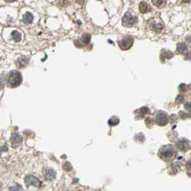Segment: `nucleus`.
Listing matches in <instances>:
<instances>
[{
    "label": "nucleus",
    "mask_w": 191,
    "mask_h": 191,
    "mask_svg": "<svg viewBox=\"0 0 191 191\" xmlns=\"http://www.w3.org/2000/svg\"><path fill=\"white\" fill-rule=\"evenodd\" d=\"M22 82V76L20 72L17 70H12L9 73L7 78V83L9 86L16 88L19 86Z\"/></svg>",
    "instance_id": "1"
},
{
    "label": "nucleus",
    "mask_w": 191,
    "mask_h": 191,
    "mask_svg": "<svg viewBox=\"0 0 191 191\" xmlns=\"http://www.w3.org/2000/svg\"><path fill=\"white\" fill-rule=\"evenodd\" d=\"M175 155V149L172 145H165L163 147L161 148L159 151V157L163 160L168 161L170 160Z\"/></svg>",
    "instance_id": "2"
},
{
    "label": "nucleus",
    "mask_w": 191,
    "mask_h": 191,
    "mask_svg": "<svg viewBox=\"0 0 191 191\" xmlns=\"http://www.w3.org/2000/svg\"><path fill=\"white\" fill-rule=\"evenodd\" d=\"M137 18L131 15L130 12H126L122 18V24L124 27H130L137 22Z\"/></svg>",
    "instance_id": "3"
},
{
    "label": "nucleus",
    "mask_w": 191,
    "mask_h": 191,
    "mask_svg": "<svg viewBox=\"0 0 191 191\" xmlns=\"http://www.w3.org/2000/svg\"><path fill=\"white\" fill-rule=\"evenodd\" d=\"M133 43H134V39L131 36H128V37H124L119 42V45L122 50H128L132 46Z\"/></svg>",
    "instance_id": "4"
},
{
    "label": "nucleus",
    "mask_w": 191,
    "mask_h": 191,
    "mask_svg": "<svg viewBox=\"0 0 191 191\" xmlns=\"http://www.w3.org/2000/svg\"><path fill=\"white\" fill-rule=\"evenodd\" d=\"M25 182L26 185L27 187H29V185H34L35 187H39L41 185V183L39 180V179L37 178H36L35 176H33V175H28L25 178Z\"/></svg>",
    "instance_id": "5"
},
{
    "label": "nucleus",
    "mask_w": 191,
    "mask_h": 191,
    "mask_svg": "<svg viewBox=\"0 0 191 191\" xmlns=\"http://www.w3.org/2000/svg\"><path fill=\"white\" fill-rule=\"evenodd\" d=\"M10 142L12 147H18L22 143V137L18 133H13L11 135Z\"/></svg>",
    "instance_id": "6"
},
{
    "label": "nucleus",
    "mask_w": 191,
    "mask_h": 191,
    "mask_svg": "<svg viewBox=\"0 0 191 191\" xmlns=\"http://www.w3.org/2000/svg\"><path fill=\"white\" fill-rule=\"evenodd\" d=\"M91 35L89 34H84L81 40H78L75 41V44L77 47H81L83 45H86L90 42Z\"/></svg>",
    "instance_id": "7"
},
{
    "label": "nucleus",
    "mask_w": 191,
    "mask_h": 191,
    "mask_svg": "<svg viewBox=\"0 0 191 191\" xmlns=\"http://www.w3.org/2000/svg\"><path fill=\"white\" fill-rule=\"evenodd\" d=\"M43 175L47 180H52L55 178L56 172L53 169H45L43 170Z\"/></svg>",
    "instance_id": "8"
},
{
    "label": "nucleus",
    "mask_w": 191,
    "mask_h": 191,
    "mask_svg": "<svg viewBox=\"0 0 191 191\" xmlns=\"http://www.w3.org/2000/svg\"><path fill=\"white\" fill-rule=\"evenodd\" d=\"M28 62H29V58L27 57H26V56L23 55L19 58L15 63H16L17 66L19 68H22L27 65Z\"/></svg>",
    "instance_id": "9"
},
{
    "label": "nucleus",
    "mask_w": 191,
    "mask_h": 191,
    "mask_svg": "<svg viewBox=\"0 0 191 191\" xmlns=\"http://www.w3.org/2000/svg\"><path fill=\"white\" fill-rule=\"evenodd\" d=\"M139 11H140L142 13H147V12H149L151 11V7H150L147 3H145V1H142V2L139 4Z\"/></svg>",
    "instance_id": "10"
},
{
    "label": "nucleus",
    "mask_w": 191,
    "mask_h": 191,
    "mask_svg": "<svg viewBox=\"0 0 191 191\" xmlns=\"http://www.w3.org/2000/svg\"><path fill=\"white\" fill-rule=\"evenodd\" d=\"M34 17L32 13L30 12H26L24 15H23V22L25 24H30L33 21Z\"/></svg>",
    "instance_id": "11"
},
{
    "label": "nucleus",
    "mask_w": 191,
    "mask_h": 191,
    "mask_svg": "<svg viewBox=\"0 0 191 191\" xmlns=\"http://www.w3.org/2000/svg\"><path fill=\"white\" fill-rule=\"evenodd\" d=\"M150 28L152 30L155 31V32H159L163 28V25H162V23H157L155 22H152L150 23Z\"/></svg>",
    "instance_id": "12"
},
{
    "label": "nucleus",
    "mask_w": 191,
    "mask_h": 191,
    "mask_svg": "<svg viewBox=\"0 0 191 191\" xmlns=\"http://www.w3.org/2000/svg\"><path fill=\"white\" fill-rule=\"evenodd\" d=\"M152 2L156 7L159 9H162L166 5L167 0H152Z\"/></svg>",
    "instance_id": "13"
},
{
    "label": "nucleus",
    "mask_w": 191,
    "mask_h": 191,
    "mask_svg": "<svg viewBox=\"0 0 191 191\" xmlns=\"http://www.w3.org/2000/svg\"><path fill=\"white\" fill-rule=\"evenodd\" d=\"M12 38H13V40H15V42H17V43L20 42L22 39L21 34L16 30L13 31V32H12Z\"/></svg>",
    "instance_id": "14"
},
{
    "label": "nucleus",
    "mask_w": 191,
    "mask_h": 191,
    "mask_svg": "<svg viewBox=\"0 0 191 191\" xmlns=\"http://www.w3.org/2000/svg\"><path fill=\"white\" fill-rule=\"evenodd\" d=\"M8 150V146L7 142L4 141L0 140V152H7Z\"/></svg>",
    "instance_id": "15"
},
{
    "label": "nucleus",
    "mask_w": 191,
    "mask_h": 191,
    "mask_svg": "<svg viewBox=\"0 0 191 191\" xmlns=\"http://www.w3.org/2000/svg\"><path fill=\"white\" fill-rule=\"evenodd\" d=\"M178 51L183 53L187 51V46L185 43H180L178 45Z\"/></svg>",
    "instance_id": "16"
},
{
    "label": "nucleus",
    "mask_w": 191,
    "mask_h": 191,
    "mask_svg": "<svg viewBox=\"0 0 191 191\" xmlns=\"http://www.w3.org/2000/svg\"><path fill=\"white\" fill-rule=\"evenodd\" d=\"M62 167H63V169L65 170V171H68V172L70 171V170H72V168H73V167H72L71 164H70V162H65V163H64V165H62Z\"/></svg>",
    "instance_id": "17"
},
{
    "label": "nucleus",
    "mask_w": 191,
    "mask_h": 191,
    "mask_svg": "<svg viewBox=\"0 0 191 191\" xmlns=\"http://www.w3.org/2000/svg\"><path fill=\"white\" fill-rule=\"evenodd\" d=\"M61 7H67L68 4H70L69 0H60L58 3Z\"/></svg>",
    "instance_id": "18"
},
{
    "label": "nucleus",
    "mask_w": 191,
    "mask_h": 191,
    "mask_svg": "<svg viewBox=\"0 0 191 191\" xmlns=\"http://www.w3.org/2000/svg\"><path fill=\"white\" fill-rule=\"evenodd\" d=\"M76 1L79 4H84L85 2V0H76Z\"/></svg>",
    "instance_id": "19"
},
{
    "label": "nucleus",
    "mask_w": 191,
    "mask_h": 191,
    "mask_svg": "<svg viewBox=\"0 0 191 191\" xmlns=\"http://www.w3.org/2000/svg\"><path fill=\"white\" fill-rule=\"evenodd\" d=\"M4 1H7V2H13V1H17V0H4Z\"/></svg>",
    "instance_id": "20"
},
{
    "label": "nucleus",
    "mask_w": 191,
    "mask_h": 191,
    "mask_svg": "<svg viewBox=\"0 0 191 191\" xmlns=\"http://www.w3.org/2000/svg\"><path fill=\"white\" fill-rule=\"evenodd\" d=\"M183 2H185V3H189L191 0H183Z\"/></svg>",
    "instance_id": "21"
},
{
    "label": "nucleus",
    "mask_w": 191,
    "mask_h": 191,
    "mask_svg": "<svg viewBox=\"0 0 191 191\" xmlns=\"http://www.w3.org/2000/svg\"><path fill=\"white\" fill-rule=\"evenodd\" d=\"M98 1H101V0H98Z\"/></svg>",
    "instance_id": "22"
}]
</instances>
